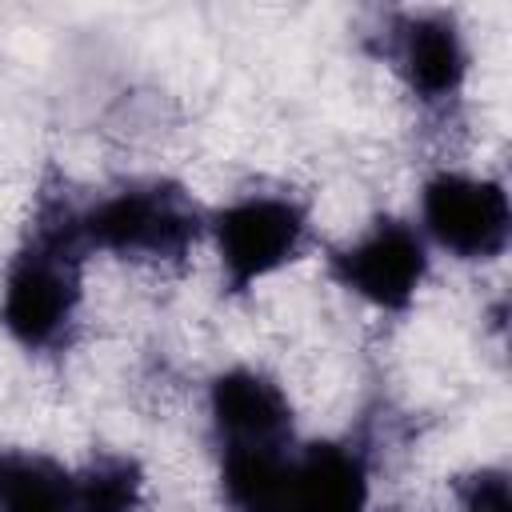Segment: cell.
<instances>
[{"label":"cell","instance_id":"obj_1","mask_svg":"<svg viewBox=\"0 0 512 512\" xmlns=\"http://www.w3.org/2000/svg\"><path fill=\"white\" fill-rule=\"evenodd\" d=\"M88 256L84 200L72 192L68 176L48 168L0 292V324L24 352L48 356L72 348Z\"/></svg>","mask_w":512,"mask_h":512},{"label":"cell","instance_id":"obj_2","mask_svg":"<svg viewBox=\"0 0 512 512\" xmlns=\"http://www.w3.org/2000/svg\"><path fill=\"white\" fill-rule=\"evenodd\" d=\"M220 492L228 512H368L372 444L344 436L232 452L220 456Z\"/></svg>","mask_w":512,"mask_h":512},{"label":"cell","instance_id":"obj_3","mask_svg":"<svg viewBox=\"0 0 512 512\" xmlns=\"http://www.w3.org/2000/svg\"><path fill=\"white\" fill-rule=\"evenodd\" d=\"M208 232V212L180 180H128L96 200H84V240L92 252H112L132 264H184Z\"/></svg>","mask_w":512,"mask_h":512},{"label":"cell","instance_id":"obj_4","mask_svg":"<svg viewBox=\"0 0 512 512\" xmlns=\"http://www.w3.org/2000/svg\"><path fill=\"white\" fill-rule=\"evenodd\" d=\"M228 296L252 292L264 276L300 260L308 248V204L292 192H240L208 212Z\"/></svg>","mask_w":512,"mask_h":512},{"label":"cell","instance_id":"obj_5","mask_svg":"<svg viewBox=\"0 0 512 512\" xmlns=\"http://www.w3.org/2000/svg\"><path fill=\"white\" fill-rule=\"evenodd\" d=\"M420 236L464 264L500 260L512 240V204L500 180L432 172L420 188Z\"/></svg>","mask_w":512,"mask_h":512},{"label":"cell","instance_id":"obj_6","mask_svg":"<svg viewBox=\"0 0 512 512\" xmlns=\"http://www.w3.org/2000/svg\"><path fill=\"white\" fill-rule=\"evenodd\" d=\"M324 264L344 292L368 300L380 312H408L428 280L432 256L416 224L400 216H376L356 240L328 248Z\"/></svg>","mask_w":512,"mask_h":512},{"label":"cell","instance_id":"obj_7","mask_svg":"<svg viewBox=\"0 0 512 512\" xmlns=\"http://www.w3.org/2000/svg\"><path fill=\"white\" fill-rule=\"evenodd\" d=\"M380 56L404 80L412 100L428 112H448L468 80V44L452 12L400 8L388 12L380 32Z\"/></svg>","mask_w":512,"mask_h":512},{"label":"cell","instance_id":"obj_8","mask_svg":"<svg viewBox=\"0 0 512 512\" xmlns=\"http://www.w3.org/2000/svg\"><path fill=\"white\" fill-rule=\"evenodd\" d=\"M208 420L216 456L272 452L296 440V412L288 392L260 368L236 364L208 384Z\"/></svg>","mask_w":512,"mask_h":512},{"label":"cell","instance_id":"obj_9","mask_svg":"<svg viewBox=\"0 0 512 512\" xmlns=\"http://www.w3.org/2000/svg\"><path fill=\"white\" fill-rule=\"evenodd\" d=\"M0 512H76V476L56 456L0 448Z\"/></svg>","mask_w":512,"mask_h":512},{"label":"cell","instance_id":"obj_10","mask_svg":"<svg viewBox=\"0 0 512 512\" xmlns=\"http://www.w3.org/2000/svg\"><path fill=\"white\" fill-rule=\"evenodd\" d=\"M76 476V512H140L144 468L124 452H96Z\"/></svg>","mask_w":512,"mask_h":512},{"label":"cell","instance_id":"obj_11","mask_svg":"<svg viewBox=\"0 0 512 512\" xmlns=\"http://www.w3.org/2000/svg\"><path fill=\"white\" fill-rule=\"evenodd\" d=\"M460 512H512L508 500V468H472L452 480Z\"/></svg>","mask_w":512,"mask_h":512}]
</instances>
